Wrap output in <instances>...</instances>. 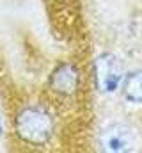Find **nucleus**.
Instances as JSON below:
<instances>
[{"label":"nucleus","instance_id":"obj_1","mask_svg":"<svg viewBox=\"0 0 142 153\" xmlns=\"http://www.w3.org/2000/svg\"><path fill=\"white\" fill-rule=\"evenodd\" d=\"M14 130L21 141L39 146V144H46L52 139L55 123L46 109L39 105H29L16 114Z\"/></svg>","mask_w":142,"mask_h":153},{"label":"nucleus","instance_id":"obj_2","mask_svg":"<svg viewBox=\"0 0 142 153\" xmlns=\"http://www.w3.org/2000/svg\"><path fill=\"white\" fill-rule=\"evenodd\" d=\"M124 76L123 62L114 53H100L94 61V78L96 85L101 93H114L119 89L121 80Z\"/></svg>","mask_w":142,"mask_h":153},{"label":"nucleus","instance_id":"obj_3","mask_svg":"<svg viewBox=\"0 0 142 153\" xmlns=\"http://www.w3.org/2000/svg\"><path fill=\"white\" fill-rule=\"evenodd\" d=\"M133 132L128 125L123 123H114L108 125L100 135V144L105 152L121 153L128 152L133 148Z\"/></svg>","mask_w":142,"mask_h":153},{"label":"nucleus","instance_id":"obj_4","mask_svg":"<svg viewBox=\"0 0 142 153\" xmlns=\"http://www.w3.org/2000/svg\"><path fill=\"white\" fill-rule=\"evenodd\" d=\"M78 85H80V71L71 62L59 64L50 75V87L59 94L70 96L78 89Z\"/></svg>","mask_w":142,"mask_h":153},{"label":"nucleus","instance_id":"obj_5","mask_svg":"<svg viewBox=\"0 0 142 153\" xmlns=\"http://www.w3.org/2000/svg\"><path fill=\"white\" fill-rule=\"evenodd\" d=\"M123 98L130 103H142V70H133L121 80Z\"/></svg>","mask_w":142,"mask_h":153}]
</instances>
